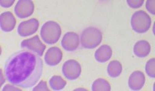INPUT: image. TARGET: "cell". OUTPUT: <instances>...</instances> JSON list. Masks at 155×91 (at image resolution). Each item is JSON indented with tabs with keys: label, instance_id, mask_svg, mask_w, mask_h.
Instances as JSON below:
<instances>
[{
	"label": "cell",
	"instance_id": "13",
	"mask_svg": "<svg viewBox=\"0 0 155 91\" xmlns=\"http://www.w3.org/2000/svg\"><path fill=\"white\" fill-rule=\"evenodd\" d=\"M150 45L145 40L137 41L134 47V53L139 58H145L150 54Z\"/></svg>",
	"mask_w": 155,
	"mask_h": 91
},
{
	"label": "cell",
	"instance_id": "3",
	"mask_svg": "<svg viewBox=\"0 0 155 91\" xmlns=\"http://www.w3.org/2000/svg\"><path fill=\"white\" fill-rule=\"evenodd\" d=\"M102 34L96 27H89L83 30L81 34V46L88 49H92L100 45Z\"/></svg>",
	"mask_w": 155,
	"mask_h": 91
},
{
	"label": "cell",
	"instance_id": "15",
	"mask_svg": "<svg viewBox=\"0 0 155 91\" xmlns=\"http://www.w3.org/2000/svg\"><path fill=\"white\" fill-rule=\"evenodd\" d=\"M122 65L119 61H112L108 65L107 72L109 76L112 78H116L118 77L122 72Z\"/></svg>",
	"mask_w": 155,
	"mask_h": 91
},
{
	"label": "cell",
	"instance_id": "5",
	"mask_svg": "<svg viewBox=\"0 0 155 91\" xmlns=\"http://www.w3.org/2000/svg\"><path fill=\"white\" fill-rule=\"evenodd\" d=\"M81 65L77 61L71 59L66 61L62 66V73L69 80H74L81 75Z\"/></svg>",
	"mask_w": 155,
	"mask_h": 91
},
{
	"label": "cell",
	"instance_id": "23",
	"mask_svg": "<svg viewBox=\"0 0 155 91\" xmlns=\"http://www.w3.org/2000/svg\"><path fill=\"white\" fill-rule=\"evenodd\" d=\"M12 85H6V86H5V87L3 88V89H2V90H4V91H5V90H17V91L20 90L19 88L15 87V86H12Z\"/></svg>",
	"mask_w": 155,
	"mask_h": 91
},
{
	"label": "cell",
	"instance_id": "17",
	"mask_svg": "<svg viewBox=\"0 0 155 91\" xmlns=\"http://www.w3.org/2000/svg\"><path fill=\"white\" fill-rule=\"evenodd\" d=\"M92 90L93 91H110L111 86L108 81L105 79H98L94 81L92 86Z\"/></svg>",
	"mask_w": 155,
	"mask_h": 91
},
{
	"label": "cell",
	"instance_id": "9",
	"mask_svg": "<svg viewBox=\"0 0 155 91\" xmlns=\"http://www.w3.org/2000/svg\"><path fill=\"white\" fill-rule=\"evenodd\" d=\"M79 45V37L74 32H68L61 40V46L67 52H74Z\"/></svg>",
	"mask_w": 155,
	"mask_h": 91
},
{
	"label": "cell",
	"instance_id": "10",
	"mask_svg": "<svg viewBox=\"0 0 155 91\" xmlns=\"http://www.w3.org/2000/svg\"><path fill=\"white\" fill-rule=\"evenodd\" d=\"M63 54L61 50L58 47L50 48L44 56V60L47 65L50 66H55L61 62Z\"/></svg>",
	"mask_w": 155,
	"mask_h": 91
},
{
	"label": "cell",
	"instance_id": "18",
	"mask_svg": "<svg viewBox=\"0 0 155 91\" xmlns=\"http://www.w3.org/2000/svg\"><path fill=\"white\" fill-rule=\"evenodd\" d=\"M146 72L150 78H155V59H150L145 66Z\"/></svg>",
	"mask_w": 155,
	"mask_h": 91
},
{
	"label": "cell",
	"instance_id": "11",
	"mask_svg": "<svg viewBox=\"0 0 155 91\" xmlns=\"http://www.w3.org/2000/svg\"><path fill=\"white\" fill-rule=\"evenodd\" d=\"M144 83L145 76L141 71L134 72L129 77L128 85L132 90H140L142 89Z\"/></svg>",
	"mask_w": 155,
	"mask_h": 91
},
{
	"label": "cell",
	"instance_id": "21",
	"mask_svg": "<svg viewBox=\"0 0 155 91\" xmlns=\"http://www.w3.org/2000/svg\"><path fill=\"white\" fill-rule=\"evenodd\" d=\"M154 1H151V0H148L146 2V8L150 13H152L153 15L155 14L154 12Z\"/></svg>",
	"mask_w": 155,
	"mask_h": 91
},
{
	"label": "cell",
	"instance_id": "12",
	"mask_svg": "<svg viewBox=\"0 0 155 91\" xmlns=\"http://www.w3.org/2000/svg\"><path fill=\"white\" fill-rule=\"evenodd\" d=\"M16 20L11 12H4L0 16L1 29L4 32H9L16 27Z\"/></svg>",
	"mask_w": 155,
	"mask_h": 91
},
{
	"label": "cell",
	"instance_id": "20",
	"mask_svg": "<svg viewBox=\"0 0 155 91\" xmlns=\"http://www.w3.org/2000/svg\"><path fill=\"white\" fill-rule=\"evenodd\" d=\"M48 86H47V83L44 80H41L40 83L37 86L34 88L33 91H49Z\"/></svg>",
	"mask_w": 155,
	"mask_h": 91
},
{
	"label": "cell",
	"instance_id": "19",
	"mask_svg": "<svg viewBox=\"0 0 155 91\" xmlns=\"http://www.w3.org/2000/svg\"><path fill=\"white\" fill-rule=\"evenodd\" d=\"M127 2L131 8L137 9V8H140V6H142L144 1L143 0H127Z\"/></svg>",
	"mask_w": 155,
	"mask_h": 91
},
{
	"label": "cell",
	"instance_id": "6",
	"mask_svg": "<svg viewBox=\"0 0 155 91\" xmlns=\"http://www.w3.org/2000/svg\"><path fill=\"white\" fill-rule=\"evenodd\" d=\"M21 47L23 48H27L33 52H36L41 57L44 55V50L46 49V45L41 42L39 36L37 35L29 39L23 40L21 42Z\"/></svg>",
	"mask_w": 155,
	"mask_h": 91
},
{
	"label": "cell",
	"instance_id": "4",
	"mask_svg": "<svg viewBox=\"0 0 155 91\" xmlns=\"http://www.w3.org/2000/svg\"><path fill=\"white\" fill-rule=\"evenodd\" d=\"M151 25L150 16L143 10L137 11L131 17V27L137 34L146 33Z\"/></svg>",
	"mask_w": 155,
	"mask_h": 91
},
{
	"label": "cell",
	"instance_id": "8",
	"mask_svg": "<svg viewBox=\"0 0 155 91\" xmlns=\"http://www.w3.org/2000/svg\"><path fill=\"white\" fill-rule=\"evenodd\" d=\"M38 27L39 21L37 19L33 18L19 23L17 28V32L21 37H27L37 32Z\"/></svg>",
	"mask_w": 155,
	"mask_h": 91
},
{
	"label": "cell",
	"instance_id": "22",
	"mask_svg": "<svg viewBox=\"0 0 155 91\" xmlns=\"http://www.w3.org/2000/svg\"><path fill=\"white\" fill-rule=\"evenodd\" d=\"M15 1L14 0H2L1 2H0V4H1V6L2 7H5V8H9L10 7V6H12V4H13V2H14Z\"/></svg>",
	"mask_w": 155,
	"mask_h": 91
},
{
	"label": "cell",
	"instance_id": "1",
	"mask_svg": "<svg viewBox=\"0 0 155 91\" xmlns=\"http://www.w3.org/2000/svg\"><path fill=\"white\" fill-rule=\"evenodd\" d=\"M43 72L41 56L28 50L13 53L4 66L5 78L9 83L23 89L31 88L37 83Z\"/></svg>",
	"mask_w": 155,
	"mask_h": 91
},
{
	"label": "cell",
	"instance_id": "16",
	"mask_svg": "<svg viewBox=\"0 0 155 91\" xmlns=\"http://www.w3.org/2000/svg\"><path fill=\"white\" fill-rule=\"evenodd\" d=\"M67 83L64 80L63 78L59 76H54L49 80V85L54 90H61L65 87Z\"/></svg>",
	"mask_w": 155,
	"mask_h": 91
},
{
	"label": "cell",
	"instance_id": "14",
	"mask_svg": "<svg viewBox=\"0 0 155 91\" xmlns=\"http://www.w3.org/2000/svg\"><path fill=\"white\" fill-rule=\"evenodd\" d=\"M113 55V51L110 46L104 45L101 46L99 49H97L95 53V58L99 62L104 63L111 58Z\"/></svg>",
	"mask_w": 155,
	"mask_h": 91
},
{
	"label": "cell",
	"instance_id": "2",
	"mask_svg": "<svg viewBox=\"0 0 155 91\" xmlns=\"http://www.w3.org/2000/svg\"><path fill=\"white\" fill-rule=\"evenodd\" d=\"M61 34V29L57 22L50 20L45 23L41 29V37L48 45L57 43Z\"/></svg>",
	"mask_w": 155,
	"mask_h": 91
},
{
	"label": "cell",
	"instance_id": "7",
	"mask_svg": "<svg viewBox=\"0 0 155 91\" xmlns=\"http://www.w3.org/2000/svg\"><path fill=\"white\" fill-rule=\"evenodd\" d=\"M34 11V4L31 0H19L15 7V13L19 18L30 16Z\"/></svg>",
	"mask_w": 155,
	"mask_h": 91
}]
</instances>
